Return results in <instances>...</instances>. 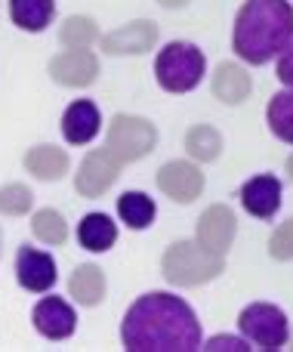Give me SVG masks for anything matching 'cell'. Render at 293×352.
Returning <instances> with one entry per match:
<instances>
[{"mask_svg":"<svg viewBox=\"0 0 293 352\" xmlns=\"http://www.w3.org/2000/svg\"><path fill=\"white\" fill-rule=\"evenodd\" d=\"M121 343L127 352H195L201 349V322L183 297L152 291L127 309Z\"/></svg>","mask_w":293,"mask_h":352,"instance_id":"obj_1","label":"cell"},{"mask_svg":"<svg viewBox=\"0 0 293 352\" xmlns=\"http://www.w3.org/2000/svg\"><path fill=\"white\" fill-rule=\"evenodd\" d=\"M293 41V6L288 0H247L235 16L232 50L250 65H266Z\"/></svg>","mask_w":293,"mask_h":352,"instance_id":"obj_2","label":"cell"},{"mask_svg":"<svg viewBox=\"0 0 293 352\" xmlns=\"http://www.w3.org/2000/svg\"><path fill=\"white\" fill-rule=\"evenodd\" d=\"M222 269H226V260L220 254H210L207 248H201L198 241H189V238L173 241L161 256V272L176 287L207 285V281L220 278Z\"/></svg>","mask_w":293,"mask_h":352,"instance_id":"obj_3","label":"cell"},{"mask_svg":"<svg viewBox=\"0 0 293 352\" xmlns=\"http://www.w3.org/2000/svg\"><path fill=\"white\" fill-rule=\"evenodd\" d=\"M204 72H207V59L204 53L189 41H173L154 59V78H158L161 90L167 93H189L201 84Z\"/></svg>","mask_w":293,"mask_h":352,"instance_id":"obj_4","label":"cell"},{"mask_svg":"<svg viewBox=\"0 0 293 352\" xmlns=\"http://www.w3.org/2000/svg\"><path fill=\"white\" fill-rule=\"evenodd\" d=\"M158 146V127L139 115H115L108 124V136H105V148L115 155L121 164H133L142 161L145 155L154 152Z\"/></svg>","mask_w":293,"mask_h":352,"instance_id":"obj_5","label":"cell"},{"mask_svg":"<svg viewBox=\"0 0 293 352\" xmlns=\"http://www.w3.org/2000/svg\"><path fill=\"white\" fill-rule=\"evenodd\" d=\"M238 328L247 343H253V346H259V349H269V352L284 349V343L290 340L288 316H284V309H278V306H272V303L244 306L238 316Z\"/></svg>","mask_w":293,"mask_h":352,"instance_id":"obj_6","label":"cell"},{"mask_svg":"<svg viewBox=\"0 0 293 352\" xmlns=\"http://www.w3.org/2000/svg\"><path fill=\"white\" fill-rule=\"evenodd\" d=\"M121 161L108 152V148H93L84 155L78 173H74V188L84 198H102L111 186H115L117 173H121Z\"/></svg>","mask_w":293,"mask_h":352,"instance_id":"obj_7","label":"cell"},{"mask_svg":"<svg viewBox=\"0 0 293 352\" xmlns=\"http://www.w3.org/2000/svg\"><path fill=\"white\" fill-rule=\"evenodd\" d=\"M158 37L161 31L152 19H136V22H127L121 28L102 34L99 43H102V53L108 56H145L154 50Z\"/></svg>","mask_w":293,"mask_h":352,"instance_id":"obj_8","label":"cell"},{"mask_svg":"<svg viewBox=\"0 0 293 352\" xmlns=\"http://www.w3.org/2000/svg\"><path fill=\"white\" fill-rule=\"evenodd\" d=\"M59 272H56V260L40 248L22 244L16 250V281L28 294H47L56 285Z\"/></svg>","mask_w":293,"mask_h":352,"instance_id":"obj_9","label":"cell"},{"mask_svg":"<svg viewBox=\"0 0 293 352\" xmlns=\"http://www.w3.org/2000/svg\"><path fill=\"white\" fill-rule=\"evenodd\" d=\"M235 235H238V219H235L232 207L226 204H213L201 213L198 219V229H195V241L201 248H207L210 254H226L232 248Z\"/></svg>","mask_w":293,"mask_h":352,"instance_id":"obj_10","label":"cell"},{"mask_svg":"<svg viewBox=\"0 0 293 352\" xmlns=\"http://www.w3.org/2000/svg\"><path fill=\"white\" fill-rule=\"evenodd\" d=\"M158 188L176 204H191L204 192V173L191 161H167L158 170Z\"/></svg>","mask_w":293,"mask_h":352,"instance_id":"obj_11","label":"cell"},{"mask_svg":"<svg viewBox=\"0 0 293 352\" xmlns=\"http://www.w3.org/2000/svg\"><path fill=\"white\" fill-rule=\"evenodd\" d=\"M47 72L59 87H90L99 78V59L90 50H65L49 59Z\"/></svg>","mask_w":293,"mask_h":352,"instance_id":"obj_12","label":"cell"},{"mask_svg":"<svg viewBox=\"0 0 293 352\" xmlns=\"http://www.w3.org/2000/svg\"><path fill=\"white\" fill-rule=\"evenodd\" d=\"M34 331L47 340H68L78 331V316L62 297H43L31 312Z\"/></svg>","mask_w":293,"mask_h":352,"instance_id":"obj_13","label":"cell"},{"mask_svg":"<svg viewBox=\"0 0 293 352\" xmlns=\"http://www.w3.org/2000/svg\"><path fill=\"white\" fill-rule=\"evenodd\" d=\"M241 204L250 217L272 219L281 207V179L275 173H259L241 186Z\"/></svg>","mask_w":293,"mask_h":352,"instance_id":"obj_14","label":"cell"},{"mask_svg":"<svg viewBox=\"0 0 293 352\" xmlns=\"http://www.w3.org/2000/svg\"><path fill=\"white\" fill-rule=\"evenodd\" d=\"M99 130H102V115L93 99H78L62 115V136L68 146H86L96 140Z\"/></svg>","mask_w":293,"mask_h":352,"instance_id":"obj_15","label":"cell"},{"mask_svg":"<svg viewBox=\"0 0 293 352\" xmlns=\"http://www.w3.org/2000/svg\"><path fill=\"white\" fill-rule=\"evenodd\" d=\"M213 96L226 105H241L253 90V78L247 74V68H241L238 62H220L213 72Z\"/></svg>","mask_w":293,"mask_h":352,"instance_id":"obj_16","label":"cell"},{"mask_svg":"<svg viewBox=\"0 0 293 352\" xmlns=\"http://www.w3.org/2000/svg\"><path fill=\"white\" fill-rule=\"evenodd\" d=\"M25 170H28L34 179H43V182H59L62 176L68 173L71 161H68V152L65 148H56V146H34L28 148V155L22 158Z\"/></svg>","mask_w":293,"mask_h":352,"instance_id":"obj_17","label":"cell"},{"mask_svg":"<svg viewBox=\"0 0 293 352\" xmlns=\"http://www.w3.org/2000/svg\"><path fill=\"white\" fill-rule=\"evenodd\" d=\"M117 241V226L105 213H86L78 223V244L90 254H105Z\"/></svg>","mask_w":293,"mask_h":352,"instance_id":"obj_18","label":"cell"},{"mask_svg":"<svg viewBox=\"0 0 293 352\" xmlns=\"http://www.w3.org/2000/svg\"><path fill=\"white\" fill-rule=\"evenodd\" d=\"M68 294L80 306H99L105 300V272L96 263H80L68 278Z\"/></svg>","mask_w":293,"mask_h":352,"instance_id":"obj_19","label":"cell"},{"mask_svg":"<svg viewBox=\"0 0 293 352\" xmlns=\"http://www.w3.org/2000/svg\"><path fill=\"white\" fill-rule=\"evenodd\" d=\"M53 16H56V0H10L12 25L22 31H31V34L53 25Z\"/></svg>","mask_w":293,"mask_h":352,"instance_id":"obj_20","label":"cell"},{"mask_svg":"<svg viewBox=\"0 0 293 352\" xmlns=\"http://www.w3.org/2000/svg\"><path fill=\"white\" fill-rule=\"evenodd\" d=\"M117 217H121V223L127 226V229L139 232L154 223L158 207H154V201L148 198L145 192H124L121 198H117Z\"/></svg>","mask_w":293,"mask_h":352,"instance_id":"obj_21","label":"cell"},{"mask_svg":"<svg viewBox=\"0 0 293 352\" xmlns=\"http://www.w3.org/2000/svg\"><path fill=\"white\" fill-rule=\"evenodd\" d=\"M185 152H189L191 161H201V164L216 161L220 152H222L220 130H213L210 124H195V127L185 133Z\"/></svg>","mask_w":293,"mask_h":352,"instance_id":"obj_22","label":"cell"},{"mask_svg":"<svg viewBox=\"0 0 293 352\" xmlns=\"http://www.w3.org/2000/svg\"><path fill=\"white\" fill-rule=\"evenodd\" d=\"M266 121H269V130L278 136V140L293 146V87L275 93V96L269 99Z\"/></svg>","mask_w":293,"mask_h":352,"instance_id":"obj_23","label":"cell"},{"mask_svg":"<svg viewBox=\"0 0 293 352\" xmlns=\"http://www.w3.org/2000/svg\"><path fill=\"white\" fill-rule=\"evenodd\" d=\"M31 232H34L37 241L49 244V248H59V244H65V238H68V223L59 210L43 207V210H37L34 217H31Z\"/></svg>","mask_w":293,"mask_h":352,"instance_id":"obj_24","label":"cell"},{"mask_svg":"<svg viewBox=\"0 0 293 352\" xmlns=\"http://www.w3.org/2000/svg\"><path fill=\"white\" fill-rule=\"evenodd\" d=\"M59 41L68 50H86L99 41V28L90 16H68L59 28Z\"/></svg>","mask_w":293,"mask_h":352,"instance_id":"obj_25","label":"cell"},{"mask_svg":"<svg viewBox=\"0 0 293 352\" xmlns=\"http://www.w3.org/2000/svg\"><path fill=\"white\" fill-rule=\"evenodd\" d=\"M31 204H34V192L22 182H10L0 188V213H6V217H25Z\"/></svg>","mask_w":293,"mask_h":352,"instance_id":"obj_26","label":"cell"},{"mask_svg":"<svg viewBox=\"0 0 293 352\" xmlns=\"http://www.w3.org/2000/svg\"><path fill=\"white\" fill-rule=\"evenodd\" d=\"M269 256H272V260H281V263L293 260V217L288 219V223L278 226L275 232H272V238H269Z\"/></svg>","mask_w":293,"mask_h":352,"instance_id":"obj_27","label":"cell"},{"mask_svg":"<svg viewBox=\"0 0 293 352\" xmlns=\"http://www.w3.org/2000/svg\"><path fill=\"white\" fill-rule=\"evenodd\" d=\"M201 349H207V352H247L250 349V343L244 340V337H226V334H220V337H210L207 343H204Z\"/></svg>","mask_w":293,"mask_h":352,"instance_id":"obj_28","label":"cell"},{"mask_svg":"<svg viewBox=\"0 0 293 352\" xmlns=\"http://www.w3.org/2000/svg\"><path fill=\"white\" fill-rule=\"evenodd\" d=\"M278 80L293 87V41L281 50V59H278Z\"/></svg>","mask_w":293,"mask_h":352,"instance_id":"obj_29","label":"cell"},{"mask_svg":"<svg viewBox=\"0 0 293 352\" xmlns=\"http://www.w3.org/2000/svg\"><path fill=\"white\" fill-rule=\"evenodd\" d=\"M164 10H183V6H189V0H158Z\"/></svg>","mask_w":293,"mask_h":352,"instance_id":"obj_30","label":"cell"},{"mask_svg":"<svg viewBox=\"0 0 293 352\" xmlns=\"http://www.w3.org/2000/svg\"><path fill=\"white\" fill-rule=\"evenodd\" d=\"M288 176H290V179H293V155H290V158H288Z\"/></svg>","mask_w":293,"mask_h":352,"instance_id":"obj_31","label":"cell"},{"mask_svg":"<svg viewBox=\"0 0 293 352\" xmlns=\"http://www.w3.org/2000/svg\"><path fill=\"white\" fill-rule=\"evenodd\" d=\"M0 254H3V232H0Z\"/></svg>","mask_w":293,"mask_h":352,"instance_id":"obj_32","label":"cell"}]
</instances>
